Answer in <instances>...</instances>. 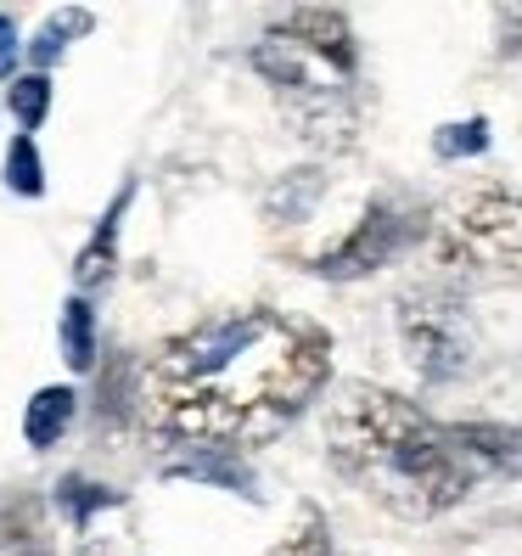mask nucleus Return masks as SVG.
Listing matches in <instances>:
<instances>
[{"label": "nucleus", "mask_w": 522, "mask_h": 556, "mask_svg": "<svg viewBox=\"0 0 522 556\" xmlns=\"http://www.w3.org/2000/svg\"><path fill=\"white\" fill-rule=\"evenodd\" d=\"M0 545L17 556H51V534L35 501H17L12 511H0Z\"/></svg>", "instance_id": "9d476101"}, {"label": "nucleus", "mask_w": 522, "mask_h": 556, "mask_svg": "<svg viewBox=\"0 0 522 556\" xmlns=\"http://www.w3.org/2000/svg\"><path fill=\"white\" fill-rule=\"evenodd\" d=\"M438 265L467 276H522V198L467 191L455 198L433 231Z\"/></svg>", "instance_id": "20e7f679"}, {"label": "nucleus", "mask_w": 522, "mask_h": 556, "mask_svg": "<svg viewBox=\"0 0 522 556\" xmlns=\"http://www.w3.org/2000/svg\"><path fill=\"white\" fill-rule=\"evenodd\" d=\"M399 343L410 354V366L421 382H449L472 366V315L467 304L444 287H410L399 299Z\"/></svg>", "instance_id": "39448f33"}, {"label": "nucleus", "mask_w": 522, "mask_h": 556, "mask_svg": "<svg viewBox=\"0 0 522 556\" xmlns=\"http://www.w3.org/2000/svg\"><path fill=\"white\" fill-rule=\"evenodd\" d=\"M79 556H129V545H118V540H90Z\"/></svg>", "instance_id": "a211bd4d"}, {"label": "nucleus", "mask_w": 522, "mask_h": 556, "mask_svg": "<svg viewBox=\"0 0 522 556\" xmlns=\"http://www.w3.org/2000/svg\"><path fill=\"white\" fill-rule=\"evenodd\" d=\"M265 556H332V529H326V511L320 506H298V517H292V529L281 534L276 551Z\"/></svg>", "instance_id": "9b49d317"}, {"label": "nucleus", "mask_w": 522, "mask_h": 556, "mask_svg": "<svg viewBox=\"0 0 522 556\" xmlns=\"http://www.w3.org/2000/svg\"><path fill=\"white\" fill-rule=\"evenodd\" d=\"M56 506H62V517H68L74 529H90L102 511L124 506V495L118 489H102V483H85V478H62L56 483Z\"/></svg>", "instance_id": "1a4fd4ad"}, {"label": "nucleus", "mask_w": 522, "mask_h": 556, "mask_svg": "<svg viewBox=\"0 0 522 556\" xmlns=\"http://www.w3.org/2000/svg\"><path fill=\"white\" fill-rule=\"evenodd\" d=\"M332 377V338L281 309H225L169 338L141 377L147 428L180 450H253Z\"/></svg>", "instance_id": "f257e3e1"}, {"label": "nucleus", "mask_w": 522, "mask_h": 556, "mask_svg": "<svg viewBox=\"0 0 522 556\" xmlns=\"http://www.w3.org/2000/svg\"><path fill=\"white\" fill-rule=\"evenodd\" d=\"M12 113H17L23 129H40L46 113H51V79H46V74H23V79L12 85Z\"/></svg>", "instance_id": "2eb2a0df"}, {"label": "nucleus", "mask_w": 522, "mask_h": 556, "mask_svg": "<svg viewBox=\"0 0 522 556\" xmlns=\"http://www.w3.org/2000/svg\"><path fill=\"white\" fill-rule=\"evenodd\" d=\"M12 62H17V28H12L7 12H0V79L12 74Z\"/></svg>", "instance_id": "f3484780"}, {"label": "nucleus", "mask_w": 522, "mask_h": 556, "mask_svg": "<svg viewBox=\"0 0 522 556\" xmlns=\"http://www.w3.org/2000/svg\"><path fill=\"white\" fill-rule=\"evenodd\" d=\"M253 68L304 141L338 152L360 136V46L338 7L281 12L253 46Z\"/></svg>", "instance_id": "7ed1b4c3"}, {"label": "nucleus", "mask_w": 522, "mask_h": 556, "mask_svg": "<svg viewBox=\"0 0 522 556\" xmlns=\"http://www.w3.org/2000/svg\"><path fill=\"white\" fill-rule=\"evenodd\" d=\"M74 410H79L74 388H40V394L28 400V410H23V439L35 444V450H51L62 433H68Z\"/></svg>", "instance_id": "0eeeda50"}, {"label": "nucleus", "mask_w": 522, "mask_h": 556, "mask_svg": "<svg viewBox=\"0 0 522 556\" xmlns=\"http://www.w3.org/2000/svg\"><path fill=\"white\" fill-rule=\"evenodd\" d=\"M62 359H68L74 371L96 366V315H90L85 299H68V309H62Z\"/></svg>", "instance_id": "f8f14e48"}, {"label": "nucleus", "mask_w": 522, "mask_h": 556, "mask_svg": "<svg viewBox=\"0 0 522 556\" xmlns=\"http://www.w3.org/2000/svg\"><path fill=\"white\" fill-rule=\"evenodd\" d=\"M85 28H90V12H56V17L40 28V40L28 46V62H35V74H46L51 62H56L62 51H68V40H74V35H85Z\"/></svg>", "instance_id": "ddd939ff"}, {"label": "nucleus", "mask_w": 522, "mask_h": 556, "mask_svg": "<svg viewBox=\"0 0 522 556\" xmlns=\"http://www.w3.org/2000/svg\"><path fill=\"white\" fill-rule=\"evenodd\" d=\"M124 203H129V191H124V198L102 214V225H96L90 248L79 253V265H74V276H79V287H85V292L113 281V265H118V214H124Z\"/></svg>", "instance_id": "6e6552de"}, {"label": "nucleus", "mask_w": 522, "mask_h": 556, "mask_svg": "<svg viewBox=\"0 0 522 556\" xmlns=\"http://www.w3.org/2000/svg\"><path fill=\"white\" fill-rule=\"evenodd\" d=\"M449 439L461 444L472 472L522 478V428H506V421H461V428H449Z\"/></svg>", "instance_id": "423d86ee"}, {"label": "nucleus", "mask_w": 522, "mask_h": 556, "mask_svg": "<svg viewBox=\"0 0 522 556\" xmlns=\"http://www.w3.org/2000/svg\"><path fill=\"white\" fill-rule=\"evenodd\" d=\"M326 455L366 501L405 522H428L467 501L478 483L449 428L371 382H348L326 410Z\"/></svg>", "instance_id": "f03ea898"}, {"label": "nucleus", "mask_w": 522, "mask_h": 556, "mask_svg": "<svg viewBox=\"0 0 522 556\" xmlns=\"http://www.w3.org/2000/svg\"><path fill=\"white\" fill-rule=\"evenodd\" d=\"M433 152H438V157H478V152H488V124H483V118L444 124L438 136H433Z\"/></svg>", "instance_id": "dca6fc26"}, {"label": "nucleus", "mask_w": 522, "mask_h": 556, "mask_svg": "<svg viewBox=\"0 0 522 556\" xmlns=\"http://www.w3.org/2000/svg\"><path fill=\"white\" fill-rule=\"evenodd\" d=\"M7 186L17 191V198H40L46 191V163H40V147L28 136H17L7 147Z\"/></svg>", "instance_id": "4468645a"}]
</instances>
